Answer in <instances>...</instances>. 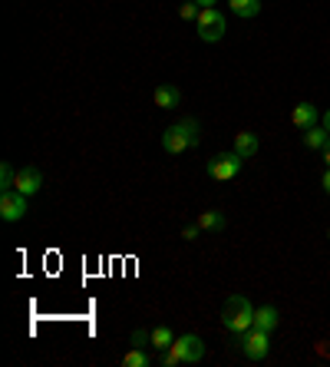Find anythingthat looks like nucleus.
<instances>
[{
    "instance_id": "9",
    "label": "nucleus",
    "mask_w": 330,
    "mask_h": 367,
    "mask_svg": "<svg viewBox=\"0 0 330 367\" xmlns=\"http://www.w3.org/2000/svg\"><path fill=\"white\" fill-rule=\"evenodd\" d=\"M152 100H155V106L159 109H175L182 103V90L179 86H172V83H162V86H155Z\"/></svg>"
},
{
    "instance_id": "12",
    "label": "nucleus",
    "mask_w": 330,
    "mask_h": 367,
    "mask_svg": "<svg viewBox=\"0 0 330 367\" xmlns=\"http://www.w3.org/2000/svg\"><path fill=\"white\" fill-rule=\"evenodd\" d=\"M281 324V314H278V308H271V305H264V308H258L255 311V328H261V331H274Z\"/></svg>"
},
{
    "instance_id": "15",
    "label": "nucleus",
    "mask_w": 330,
    "mask_h": 367,
    "mask_svg": "<svg viewBox=\"0 0 330 367\" xmlns=\"http://www.w3.org/2000/svg\"><path fill=\"white\" fill-rule=\"evenodd\" d=\"M330 142V133L324 126H311V129H304V146L307 149H324Z\"/></svg>"
},
{
    "instance_id": "2",
    "label": "nucleus",
    "mask_w": 330,
    "mask_h": 367,
    "mask_svg": "<svg viewBox=\"0 0 330 367\" xmlns=\"http://www.w3.org/2000/svg\"><path fill=\"white\" fill-rule=\"evenodd\" d=\"M205 357V341L198 335H182L172 341V348L168 351H162V361L165 367H175V364H198Z\"/></svg>"
},
{
    "instance_id": "6",
    "label": "nucleus",
    "mask_w": 330,
    "mask_h": 367,
    "mask_svg": "<svg viewBox=\"0 0 330 367\" xmlns=\"http://www.w3.org/2000/svg\"><path fill=\"white\" fill-rule=\"evenodd\" d=\"M241 159L238 153H218L208 159V176L215 179V182H228V179H235L241 172Z\"/></svg>"
},
{
    "instance_id": "19",
    "label": "nucleus",
    "mask_w": 330,
    "mask_h": 367,
    "mask_svg": "<svg viewBox=\"0 0 330 367\" xmlns=\"http://www.w3.org/2000/svg\"><path fill=\"white\" fill-rule=\"evenodd\" d=\"M198 14H202V7H198L195 0H185V3L179 7V17H182V20H198Z\"/></svg>"
},
{
    "instance_id": "7",
    "label": "nucleus",
    "mask_w": 330,
    "mask_h": 367,
    "mask_svg": "<svg viewBox=\"0 0 330 367\" xmlns=\"http://www.w3.org/2000/svg\"><path fill=\"white\" fill-rule=\"evenodd\" d=\"M0 215H3V222H20L27 215V196L17 189L0 192Z\"/></svg>"
},
{
    "instance_id": "22",
    "label": "nucleus",
    "mask_w": 330,
    "mask_h": 367,
    "mask_svg": "<svg viewBox=\"0 0 330 367\" xmlns=\"http://www.w3.org/2000/svg\"><path fill=\"white\" fill-rule=\"evenodd\" d=\"M320 185H324V192L330 196V166H327V172H324V179H320Z\"/></svg>"
},
{
    "instance_id": "16",
    "label": "nucleus",
    "mask_w": 330,
    "mask_h": 367,
    "mask_svg": "<svg viewBox=\"0 0 330 367\" xmlns=\"http://www.w3.org/2000/svg\"><path fill=\"white\" fill-rule=\"evenodd\" d=\"M202 232H222L225 229V215L222 212H215V209H208V212H202L198 215V222H195Z\"/></svg>"
},
{
    "instance_id": "3",
    "label": "nucleus",
    "mask_w": 330,
    "mask_h": 367,
    "mask_svg": "<svg viewBox=\"0 0 330 367\" xmlns=\"http://www.w3.org/2000/svg\"><path fill=\"white\" fill-rule=\"evenodd\" d=\"M198 139H202V129H198L195 120H179L175 126H168L162 133V149L172 156L179 153H188L192 146H198Z\"/></svg>"
},
{
    "instance_id": "14",
    "label": "nucleus",
    "mask_w": 330,
    "mask_h": 367,
    "mask_svg": "<svg viewBox=\"0 0 330 367\" xmlns=\"http://www.w3.org/2000/svg\"><path fill=\"white\" fill-rule=\"evenodd\" d=\"M228 7H231L235 17H244V20L261 14V0H228Z\"/></svg>"
},
{
    "instance_id": "21",
    "label": "nucleus",
    "mask_w": 330,
    "mask_h": 367,
    "mask_svg": "<svg viewBox=\"0 0 330 367\" xmlns=\"http://www.w3.org/2000/svg\"><path fill=\"white\" fill-rule=\"evenodd\" d=\"M146 341H149V331H135L133 335V344H139V348H146Z\"/></svg>"
},
{
    "instance_id": "10",
    "label": "nucleus",
    "mask_w": 330,
    "mask_h": 367,
    "mask_svg": "<svg viewBox=\"0 0 330 367\" xmlns=\"http://www.w3.org/2000/svg\"><path fill=\"white\" fill-rule=\"evenodd\" d=\"M291 122H294L298 129H311V126H317V106L314 103H298V106L291 109Z\"/></svg>"
},
{
    "instance_id": "13",
    "label": "nucleus",
    "mask_w": 330,
    "mask_h": 367,
    "mask_svg": "<svg viewBox=\"0 0 330 367\" xmlns=\"http://www.w3.org/2000/svg\"><path fill=\"white\" fill-rule=\"evenodd\" d=\"M172 341H175V335H172V328H165V324H159V328H152L149 331V344H152V351H168L172 348Z\"/></svg>"
},
{
    "instance_id": "24",
    "label": "nucleus",
    "mask_w": 330,
    "mask_h": 367,
    "mask_svg": "<svg viewBox=\"0 0 330 367\" xmlns=\"http://www.w3.org/2000/svg\"><path fill=\"white\" fill-rule=\"evenodd\" d=\"M198 7H215V3H218V0H195Z\"/></svg>"
},
{
    "instance_id": "5",
    "label": "nucleus",
    "mask_w": 330,
    "mask_h": 367,
    "mask_svg": "<svg viewBox=\"0 0 330 367\" xmlns=\"http://www.w3.org/2000/svg\"><path fill=\"white\" fill-rule=\"evenodd\" d=\"M235 341H238L241 354H244L248 361H264L271 354V335L261 331V328H251V331H244V335L235 337Z\"/></svg>"
},
{
    "instance_id": "8",
    "label": "nucleus",
    "mask_w": 330,
    "mask_h": 367,
    "mask_svg": "<svg viewBox=\"0 0 330 367\" xmlns=\"http://www.w3.org/2000/svg\"><path fill=\"white\" fill-rule=\"evenodd\" d=\"M14 189H17V192H23L27 199H30V196H37V192L43 189V172H40L37 166H23L20 172H17Z\"/></svg>"
},
{
    "instance_id": "1",
    "label": "nucleus",
    "mask_w": 330,
    "mask_h": 367,
    "mask_svg": "<svg viewBox=\"0 0 330 367\" xmlns=\"http://www.w3.org/2000/svg\"><path fill=\"white\" fill-rule=\"evenodd\" d=\"M222 324H225V331L231 337H241L244 331H251L255 328V308H251V301L244 294H231L225 301V311H222Z\"/></svg>"
},
{
    "instance_id": "25",
    "label": "nucleus",
    "mask_w": 330,
    "mask_h": 367,
    "mask_svg": "<svg viewBox=\"0 0 330 367\" xmlns=\"http://www.w3.org/2000/svg\"><path fill=\"white\" fill-rule=\"evenodd\" d=\"M324 162H327V166H330V142H327V146H324Z\"/></svg>"
},
{
    "instance_id": "23",
    "label": "nucleus",
    "mask_w": 330,
    "mask_h": 367,
    "mask_svg": "<svg viewBox=\"0 0 330 367\" xmlns=\"http://www.w3.org/2000/svg\"><path fill=\"white\" fill-rule=\"evenodd\" d=\"M320 126H324V129H327V133H330V109H327V113H324V120H320Z\"/></svg>"
},
{
    "instance_id": "4",
    "label": "nucleus",
    "mask_w": 330,
    "mask_h": 367,
    "mask_svg": "<svg viewBox=\"0 0 330 367\" xmlns=\"http://www.w3.org/2000/svg\"><path fill=\"white\" fill-rule=\"evenodd\" d=\"M195 33L205 44H218L225 37V14L215 10V7H202V14L195 20Z\"/></svg>"
},
{
    "instance_id": "17",
    "label": "nucleus",
    "mask_w": 330,
    "mask_h": 367,
    "mask_svg": "<svg viewBox=\"0 0 330 367\" xmlns=\"http://www.w3.org/2000/svg\"><path fill=\"white\" fill-rule=\"evenodd\" d=\"M122 367H152V354L142 351V348L135 344L133 351H126V357H122Z\"/></svg>"
},
{
    "instance_id": "20",
    "label": "nucleus",
    "mask_w": 330,
    "mask_h": 367,
    "mask_svg": "<svg viewBox=\"0 0 330 367\" xmlns=\"http://www.w3.org/2000/svg\"><path fill=\"white\" fill-rule=\"evenodd\" d=\"M198 232H202L198 225H188V229H182V238H185V242H195V238H198Z\"/></svg>"
},
{
    "instance_id": "18",
    "label": "nucleus",
    "mask_w": 330,
    "mask_h": 367,
    "mask_svg": "<svg viewBox=\"0 0 330 367\" xmlns=\"http://www.w3.org/2000/svg\"><path fill=\"white\" fill-rule=\"evenodd\" d=\"M14 179H17L14 166H10V162H3V166H0V189H3V192H7V189H14Z\"/></svg>"
},
{
    "instance_id": "11",
    "label": "nucleus",
    "mask_w": 330,
    "mask_h": 367,
    "mask_svg": "<svg viewBox=\"0 0 330 367\" xmlns=\"http://www.w3.org/2000/svg\"><path fill=\"white\" fill-rule=\"evenodd\" d=\"M235 153H238L241 159H251V156H258V136H255V133H248V129L235 133Z\"/></svg>"
}]
</instances>
